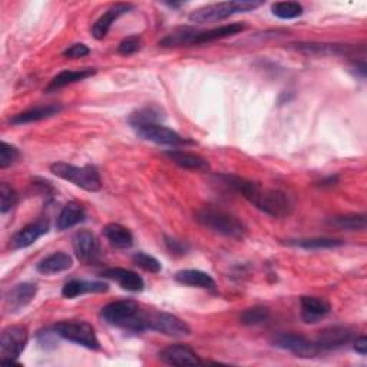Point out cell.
I'll return each mask as SVG.
<instances>
[{"label": "cell", "instance_id": "cell-14", "mask_svg": "<svg viewBox=\"0 0 367 367\" xmlns=\"http://www.w3.org/2000/svg\"><path fill=\"white\" fill-rule=\"evenodd\" d=\"M353 339V330L344 326H332L321 330L315 339L320 350H335L349 344Z\"/></svg>", "mask_w": 367, "mask_h": 367}, {"label": "cell", "instance_id": "cell-21", "mask_svg": "<svg viewBox=\"0 0 367 367\" xmlns=\"http://www.w3.org/2000/svg\"><path fill=\"white\" fill-rule=\"evenodd\" d=\"M175 280L184 286L198 287L205 290H214L217 287L215 280L205 271L201 270H181L175 274Z\"/></svg>", "mask_w": 367, "mask_h": 367}, {"label": "cell", "instance_id": "cell-18", "mask_svg": "<svg viewBox=\"0 0 367 367\" xmlns=\"http://www.w3.org/2000/svg\"><path fill=\"white\" fill-rule=\"evenodd\" d=\"M133 9V5L131 4H116L112 5L95 23L92 26V35H94L95 39L101 40L104 39L108 32L111 30L112 25L124 15H126L129 11Z\"/></svg>", "mask_w": 367, "mask_h": 367}, {"label": "cell", "instance_id": "cell-29", "mask_svg": "<svg viewBox=\"0 0 367 367\" xmlns=\"http://www.w3.org/2000/svg\"><path fill=\"white\" fill-rule=\"evenodd\" d=\"M329 224L343 231H363L366 229V214H346L329 219Z\"/></svg>", "mask_w": 367, "mask_h": 367}, {"label": "cell", "instance_id": "cell-16", "mask_svg": "<svg viewBox=\"0 0 367 367\" xmlns=\"http://www.w3.org/2000/svg\"><path fill=\"white\" fill-rule=\"evenodd\" d=\"M102 275L105 279L118 283L124 290L131 293H140L145 287V283L141 275H138V272L126 268H121V267L107 268L102 271Z\"/></svg>", "mask_w": 367, "mask_h": 367}, {"label": "cell", "instance_id": "cell-19", "mask_svg": "<svg viewBox=\"0 0 367 367\" xmlns=\"http://www.w3.org/2000/svg\"><path fill=\"white\" fill-rule=\"evenodd\" d=\"M301 304V318L307 325H314L330 313V304L327 300L320 297L304 296L300 300Z\"/></svg>", "mask_w": 367, "mask_h": 367}, {"label": "cell", "instance_id": "cell-40", "mask_svg": "<svg viewBox=\"0 0 367 367\" xmlns=\"http://www.w3.org/2000/svg\"><path fill=\"white\" fill-rule=\"evenodd\" d=\"M353 347H354V350H356L359 354L366 356V354H367V339H366L364 336L357 337Z\"/></svg>", "mask_w": 367, "mask_h": 367}, {"label": "cell", "instance_id": "cell-22", "mask_svg": "<svg viewBox=\"0 0 367 367\" xmlns=\"http://www.w3.org/2000/svg\"><path fill=\"white\" fill-rule=\"evenodd\" d=\"M72 265H73L72 257L64 251H58V253H54L48 257H44L43 260H40L36 265V270L40 274L52 275V274H58L62 271H68L69 268H72Z\"/></svg>", "mask_w": 367, "mask_h": 367}, {"label": "cell", "instance_id": "cell-23", "mask_svg": "<svg viewBox=\"0 0 367 367\" xmlns=\"http://www.w3.org/2000/svg\"><path fill=\"white\" fill-rule=\"evenodd\" d=\"M246 29V26L243 23H231V25H225V26H219V28H214L205 32H195L194 37H193V44H204V43H211L219 39H225L229 36H234L240 32H243Z\"/></svg>", "mask_w": 367, "mask_h": 367}, {"label": "cell", "instance_id": "cell-34", "mask_svg": "<svg viewBox=\"0 0 367 367\" xmlns=\"http://www.w3.org/2000/svg\"><path fill=\"white\" fill-rule=\"evenodd\" d=\"M132 263L136 267H140V268H143V270H145L148 272H154V274H157V272H160L162 270L161 263L155 257H152V255H150V254H147L144 251L135 253L132 255Z\"/></svg>", "mask_w": 367, "mask_h": 367}, {"label": "cell", "instance_id": "cell-36", "mask_svg": "<svg viewBox=\"0 0 367 367\" xmlns=\"http://www.w3.org/2000/svg\"><path fill=\"white\" fill-rule=\"evenodd\" d=\"M20 157V152L16 147L8 144V143H2L0 144V168L5 169L11 165H13Z\"/></svg>", "mask_w": 367, "mask_h": 367}, {"label": "cell", "instance_id": "cell-38", "mask_svg": "<svg viewBox=\"0 0 367 367\" xmlns=\"http://www.w3.org/2000/svg\"><path fill=\"white\" fill-rule=\"evenodd\" d=\"M89 54H90V49L88 48L86 44L75 43V44L69 46V48L64 52V56L69 58V59H78V58H85Z\"/></svg>", "mask_w": 367, "mask_h": 367}, {"label": "cell", "instance_id": "cell-10", "mask_svg": "<svg viewBox=\"0 0 367 367\" xmlns=\"http://www.w3.org/2000/svg\"><path fill=\"white\" fill-rule=\"evenodd\" d=\"M28 329L25 326H9L0 337V354L2 360H16L28 344Z\"/></svg>", "mask_w": 367, "mask_h": 367}, {"label": "cell", "instance_id": "cell-15", "mask_svg": "<svg viewBox=\"0 0 367 367\" xmlns=\"http://www.w3.org/2000/svg\"><path fill=\"white\" fill-rule=\"evenodd\" d=\"M299 52L315 56H342L350 55L356 49L349 44H336V43H314V42H300L291 44Z\"/></svg>", "mask_w": 367, "mask_h": 367}, {"label": "cell", "instance_id": "cell-27", "mask_svg": "<svg viewBox=\"0 0 367 367\" xmlns=\"http://www.w3.org/2000/svg\"><path fill=\"white\" fill-rule=\"evenodd\" d=\"M104 236L105 239L114 246L115 248H129L133 244V237L129 229L121 224L111 222L104 227Z\"/></svg>", "mask_w": 367, "mask_h": 367}, {"label": "cell", "instance_id": "cell-41", "mask_svg": "<svg viewBox=\"0 0 367 367\" xmlns=\"http://www.w3.org/2000/svg\"><path fill=\"white\" fill-rule=\"evenodd\" d=\"M337 176H330V178H327V179H325L323 182H321V186H335V184L337 182Z\"/></svg>", "mask_w": 367, "mask_h": 367}, {"label": "cell", "instance_id": "cell-39", "mask_svg": "<svg viewBox=\"0 0 367 367\" xmlns=\"http://www.w3.org/2000/svg\"><path fill=\"white\" fill-rule=\"evenodd\" d=\"M165 244L168 247V250L171 251V254H186L187 253V246L175 240V239H169V237H165Z\"/></svg>", "mask_w": 367, "mask_h": 367}, {"label": "cell", "instance_id": "cell-13", "mask_svg": "<svg viewBox=\"0 0 367 367\" xmlns=\"http://www.w3.org/2000/svg\"><path fill=\"white\" fill-rule=\"evenodd\" d=\"M37 294V286L33 283H20L11 289L5 296V308L13 314L25 308Z\"/></svg>", "mask_w": 367, "mask_h": 367}, {"label": "cell", "instance_id": "cell-26", "mask_svg": "<svg viewBox=\"0 0 367 367\" xmlns=\"http://www.w3.org/2000/svg\"><path fill=\"white\" fill-rule=\"evenodd\" d=\"M97 73V69H92V68H85V69H78V71H62L61 73H58L51 83L46 86L44 92H54L58 90L61 88H65L68 85L76 83L79 80H83L86 78L94 76Z\"/></svg>", "mask_w": 367, "mask_h": 367}, {"label": "cell", "instance_id": "cell-17", "mask_svg": "<svg viewBox=\"0 0 367 367\" xmlns=\"http://www.w3.org/2000/svg\"><path fill=\"white\" fill-rule=\"evenodd\" d=\"M75 255L78 260L83 263H90L94 261L98 255L100 247H98V240L94 233L88 231V229H80L78 231L73 239H72Z\"/></svg>", "mask_w": 367, "mask_h": 367}, {"label": "cell", "instance_id": "cell-25", "mask_svg": "<svg viewBox=\"0 0 367 367\" xmlns=\"http://www.w3.org/2000/svg\"><path fill=\"white\" fill-rule=\"evenodd\" d=\"M165 155L178 167L184 169H191V171H208L210 164L205 158L193 154V152H186V151H167Z\"/></svg>", "mask_w": 367, "mask_h": 367}, {"label": "cell", "instance_id": "cell-30", "mask_svg": "<svg viewBox=\"0 0 367 367\" xmlns=\"http://www.w3.org/2000/svg\"><path fill=\"white\" fill-rule=\"evenodd\" d=\"M164 118H165V115H164L162 109L157 105H151V107H145L140 111L131 114L129 124L132 128H136V126L147 125V124H160V121Z\"/></svg>", "mask_w": 367, "mask_h": 367}, {"label": "cell", "instance_id": "cell-11", "mask_svg": "<svg viewBox=\"0 0 367 367\" xmlns=\"http://www.w3.org/2000/svg\"><path fill=\"white\" fill-rule=\"evenodd\" d=\"M49 233V219L40 218L26 227H23L20 231H18L12 240H11V247L13 250H20L30 247L35 244L40 237L46 236Z\"/></svg>", "mask_w": 367, "mask_h": 367}, {"label": "cell", "instance_id": "cell-8", "mask_svg": "<svg viewBox=\"0 0 367 367\" xmlns=\"http://www.w3.org/2000/svg\"><path fill=\"white\" fill-rule=\"evenodd\" d=\"M272 346L290 351L297 357L301 359H313L315 356H318V353L321 351L318 349V346L315 344V342H310L308 339L300 336V335H293V333H280L275 335L271 340Z\"/></svg>", "mask_w": 367, "mask_h": 367}, {"label": "cell", "instance_id": "cell-20", "mask_svg": "<svg viewBox=\"0 0 367 367\" xmlns=\"http://www.w3.org/2000/svg\"><path fill=\"white\" fill-rule=\"evenodd\" d=\"M62 111V105L59 104H51V105H39L35 108H30L28 111H23L13 118H11L12 125H23V124H32L39 122L43 119H49L55 115H58Z\"/></svg>", "mask_w": 367, "mask_h": 367}, {"label": "cell", "instance_id": "cell-12", "mask_svg": "<svg viewBox=\"0 0 367 367\" xmlns=\"http://www.w3.org/2000/svg\"><path fill=\"white\" fill-rule=\"evenodd\" d=\"M160 360L169 366H194L203 363L200 356L186 344H172L160 351Z\"/></svg>", "mask_w": 367, "mask_h": 367}, {"label": "cell", "instance_id": "cell-4", "mask_svg": "<svg viewBox=\"0 0 367 367\" xmlns=\"http://www.w3.org/2000/svg\"><path fill=\"white\" fill-rule=\"evenodd\" d=\"M51 172L88 193H98L102 188L100 171L92 165L76 167L66 162H55L51 165Z\"/></svg>", "mask_w": 367, "mask_h": 367}, {"label": "cell", "instance_id": "cell-37", "mask_svg": "<svg viewBox=\"0 0 367 367\" xmlns=\"http://www.w3.org/2000/svg\"><path fill=\"white\" fill-rule=\"evenodd\" d=\"M141 46H143V40L140 36H128L118 44V52L122 56H129L140 51Z\"/></svg>", "mask_w": 367, "mask_h": 367}, {"label": "cell", "instance_id": "cell-6", "mask_svg": "<svg viewBox=\"0 0 367 367\" xmlns=\"http://www.w3.org/2000/svg\"><path fill=\"white\" fill-rule=\"evenodd\" d=\"M52 330L58 337L76 343L89 350L101 349L95 329L86 321H61V323L52 326Z\"/></svg>", "mask_w": 367, "mask_h": 367}, {"label": "cell", "instance_id": "cell-2", "mask_svg": "<svg viewBox=\"0 0 367 367\" xmlns=\"http://www.w3.org/2000/svg\"><path fill=\"white\" fill-rule=\"evenodd\" d=\"M101 318L109 326L133 333L147 332V311L133 300H118L101 310Z\"/></svg>", "mask_w": 367, "mask_h": 367}, {"label": "cell", "instance_id": "cell-1", "mask_svg": "<svg viewBox=\"0 0 367 367\" xmlns=\"http://www.w3.org/2000/svg\"><path fill=\"white\" fill-rule=\"evenodd\" d=\"M219 181L225 187L241 194L247 201L255 205L260 211L271 217H286L290 214L293 204L289 195L280 190H265L257 182L236 176V175H219Z\"/></svg>", "mask_w": 367, "mask_h": 367}, {"label": "cell", "instance_id": "cell-32", "mask_svg": "<svg viewBox=\"0 0 367 367\" xmlns=\"http://www.w3.org/2000/svg\"><path fill=\"white\" fill-rule=\"evenodd\" d=\"M270 318V310L264 306H254L243 311L240 320L244 326H258Z\"/></svg>", "mask_w": 367, "mask_h": 367}, {"label": "cell", "instance_id": "cell-28", "mask_svg": "<svg viewBox=\"0 0 367 367\" xmlns=\"http://www.w3.org/2000/svg\"><path fill=\"white\" fill-rule=\"evenodd\" d=\"M85 208L80 204L69 203L62 208L56 221V228L59 231H65V229L80 224L85 219Z\"/></svg>", "mask_w": 367, "mask_h": 367}, {"label": "cell", "instance_id": "cell-3", "mask_svg": "<svg viewBox=\"0 0 367 367\" xmlns=\"http://www.w3.org/2000/svg\"><path fill=\"white\" fill-rule=\"evenodd\" d=\"M195 219L205 228L211 229L214 233H218L225 237L231 239H243L247 228L246 225L233 214H229L224 210L215 207H204L201 208Z\"/></svg>", "mask_w": 367, "mask_h": 367}, {"label": "cell", "instance_id": "cell-24", "mask_svg": "<svg viewBox=\"0 0 367 367\" xmlns=\"http://www.w3.org/2000/svg\"><path fill=\"white\" fill-rule=\"evenodd\" d=\"M109 290L108 283L104 282H86V280H72L66 283L62 289V296L65 299H75L89 293H107Z\"/></svg>", "mask_w": 367, "mask_h": 367}, {"label": "cell", "instance_id": "cell-31", "mask_svg": "<svg viewBox=\"0 0 367 367\" xmlns=\"http://www.w3.org/2000/svg\"><path fill=\"white\" fill-rule=\"evenodd\" d=\"M344 241L335 239H303V240H290L289 246L300 247L304 250H327L342 247Z\"/></svg>", "mask_w": 367, "mask_h": 367}, {"label": "cell", "instance_id": "cell-7", "mask_svg": "<svg viewBox=\"0 0 367 367\" xmlns=\"http://www.w3.org/2000/svg\"><path fill=\"white\" fill-rule=\"evenodd\" d=\"M147 330L161 333L168 337L182 339L191 335V327L175 314L165 311H147Z\"/></svg>", "mask_w": 367, "mask_h": 367}, {"label": "cell", "instance_id": "cell-35", "mask_svg": "<svg viewBox=\"0 0 367 367\" xmlns=\"http://www.w3.org/2000/svg\"><path fill=\"white\" fill-rule=\"evenodd\" d=\"M16 204H18L16 191L11 186H8L6 182L0 184V211H2V214H6L11 210H13Z\"/></svg>", "mask_w": 367, "mask_h": 367}, {"label": "cell", "instance_id": "cell-5", "mask_svg": "<svg viewBox=\"0 0 367 367\" xmlns=\"http://www.w3.org/2000/svg\"><path fill=\"white\" fill-rule=\"evenodd\" d=\"M263 2H248V0H237V2H221L208 5L204 8H200L194 11L190 15V20L193 23H211V22H219L229 16L237 13H247L257 8H260Z\"/></svg>", "mask_w": 367, "mask_h": 367}, {"label": "cell", "instance_id": "cell-33", "mask_svg": "<svg viewBox=\"0 0 367 367\" xmlns=\"http://www.w3.org/2000/svg\"><path fill=\"white\" fill-rule=\"evenodd\" d=\"M271 12L274 16H277L284 20L300 18L304 12L303 6L297 2H277L271 6Z\"/></svg>", "mask_w": 367, "mask_h": 367}, {"label": "cell", "instance_id": "cell-9", "mask_svg": "<svg viewBox=\"0 0 367 367\" xmlns=\"http://www.w3.org/2000/svg\"><path fill=\"white\" fill-rule=\"evenodd\" d=\"M141 136L143 140L158 144V145H168V147H179L184 144H190L186 138H182L178 132L161 125V124H147L133 128Z\"/></svg>", "mask_w": 367, "mask_h": 367}]
</instances>
